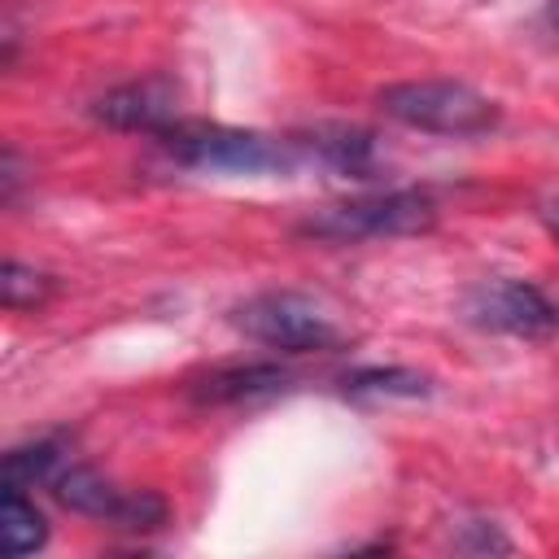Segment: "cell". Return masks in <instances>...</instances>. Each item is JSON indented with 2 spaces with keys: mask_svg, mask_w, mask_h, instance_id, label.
<instances>
[{
  "mask_svg": "<svg viewBox=\"0 0 559 559\" xmlns=\"http://www.w3.org/2000/svg\"><path fill=\"white\" fill-rule=\"evenodd\" d=\"M157 140L175 162L192 170H210V175H284L301 162L293 140H275V135L223 127V122H201V118H179Z\"/></svg>",
  "mask_w": 559,
  "mask_h": 559,
  "instance_id": "6da1fadb",
  "label": "cell"
},
{
  "mask_svg": "<svg viewBox=\"0 0 559 559\" xmlns=\"http://www.w3.org/2000/svg\"><path fill=\"white\" fill-rule=\"evenodd\" d=\"M376 109L411 131H428V135H450V140H467V135H485L502 122L498 100H489L485 92L454 83V79H406V83H389L376 92Z\"/></svg>",
  "mask_w": 559,
  "mask_h": 559,
  "instance_id": "7a4b0ae2",
  "label": "cell"
},
{
  "mask_svg": "<svg viewBox=\"0 0 559 559\" xmlns=\"http://www.w3.org/2000/svg\"><path fill=\"white\" fill-rule=\"evenodd\" d=\"M437 201L419 188H393V192H367L336 205H323L297 223L301 236L328 240V245H358V240H389V236H419L432 231Z\"/></svg>",
  "mask_w": 559,
  "mask_h": 559,
  "instance_id": "3957f363",
  "label": "cell"
},
{
  "mask_svg": "<svg viewBox=\"0 0 559 559\" xmlns=\"http://www.w3.org/2000/svg\"><path fill=\"white\" fill-rule=\"evenodd\" d=\"M48 489L66 511L100 520V524L122 528V533H157L170 520V507H166L162 493H153V489H118L109 476H100L87 463H66L48 480Z\"/></svg>",
  "mask_w": 559,
  "mask_h": 559,
  "instance_id": "277c9868",
  "label": "cell"
},
{
  "mask_svg": "<svg viewBox=\"0 0 559 559\" xmlns=\"http://www.w3.org/2000/svg\"><path fill=\"white\" fill-rule=\"evenodd\" d=\"M231 323L249 341L284 354H314L341 341L336 319L306 293H258L231 310Z\"/></svg>",
  "mask_w": 559,
  "mask_h": 559,
  "instance_id": "5b68a950",
  "label": "cell"
},
{
  "mask_svg": "<svg viewBox=\"0 0 559 559\" xmlns=\"http://www.w3.org/2000/svg\"><path fill=\"white\" fill-rule=\"evenodd\" d=\"M459 314L480 332L542 336L555 323V306L524 280H480L459 297Z\"/></svg>",
  "mask_w": 559,
  "mask_h": 559,
  "instance_id": "8992f818",
  "label": "cell"
},
{
  "mask_svg": "<svg viewBox=\"0 0 559 559\" xmlns=\"http://www.w3.org/2000/svg\"><path fill=\"white\" fill-rule=\"evenodd\" d=\"M92 118L114 131H140V135H166L179 122V83L166 74H148L122 87H109L92 100Z\"/></svg>",
  "mask_w": 559,
  "mask_h": 559,
  "instance_id": "52a82bcc",
  "label": "cell"
},
{
  "mask_svg": "<svg viewBox=\"0 0 559 559\" xmlns=\"http://www.w3.org/2000/svg\"><path fill=\"white\" fill-rule=\"evenodd\" d=\"M293 148L319 166H328L332 175L345 179H367L376 170V135L367 127L354 122H314L297 135H288Z\"/></svg>",
  "mask_w": 559,
  "mask_h": 559,
  "instance_id": "ba28073f",
  "label": "cell"
},
{
  "mask_svg": "<svg viewBox=\"0 0 559 559\" xmlns=\"http://www.w3.org/2000/svg\"><path fill=\"white\" fill-rule=\"evenodd\" d=\"M288 384L293 376L280 362H231V367H210L205 376L188 380V397L197 406H240V402L275 397Z\"/></svg>",
  "mask_w": 559,
  "mask_h": 559,
  "instance_id": "9c48e42d",
  "label": "cell"
},
{
  "mask_svg": "<svg viewBox=\"0 0 559 559\" xmlns=\"http://www.w3.org/2000/svg\"><path fill=\"white\" fill-rule=\"evenodd\" d=\"M0 528H4V555H13V559L35 555V550L48 542V520H44V511L22 493V485H4V515H0Z\"/></svg>",
  "mask_w": 559,
  "mask_h": 559,
  "instance_id": "30bf717a",
  "label": "cell"
},
{
  "mask_svg": "<svg viewBox=\"0 0 559 559\" xmlns=\"http://www.w3.org/2000/svg\"><path fill=\"white\" fill-rule=\"evenodd\" d=\"M341 384H345V397H428L432 393V380L411 367H362V371H349Z\"/></svg>",
  "mask_w": 559,
  "mask_h": 559,
  "instance_id": "8fae6325",
  "label": "cell"
},
{
  "mask_svg": "<svg viewBox=\"0 0 559 559\" xmlns=\"http://www.w3.org/2000/svg\"><path fill=\"white\" fill-rule=\"evenodd\" d=\"M66 467V445L61 441H31V445H13L4 454V485H48L57 472Z\"/></svg>",
  "mask_w": 559,
  "mask_h": 559,
  "instance_id": "7c38bea8",
  "label": "cell"
},
{
  "mask_svg": "<svg viewBox=\"0 0 559 559\" xmlns=\"http://www.w3.org/2000/svg\"><path fill=\"white\" fill-rule=\"evenodd\" d=\"M57 293V280L48 271H35L26 262H4V275H0V301L4 310H39L48 306V297Z\"/></svg>",
  "mask_w": 559,
  "mask_h": 559,
  "instance_id": "4fadbf2b",
  "label": "cell"
},
{
  "mask_svg": "<svg viewBox=\"0 0 559 559\" xmlns=\"http://www.w3.org/2000/svg\"><path fill=\"white\" fill-rule=\"evenodd\" d=\"M454 550H463V555H511L515 542L489 520H467L454 537Z\"/></svg>",
  "mask_w": 559,
  "mask_h": 559,
  "instance_id": "5bb4252c",
  "label": "cell"
},
{
  "mask_svg": "<svg viewBox=\"0 0 559 559\" xmlns=\"http://www.w3.org/2000/svg\"><path fill=\"white\" fill-rule=\"evenodd\" d=\"M17 183H22V166H17V148H4V166H0V201L9 205L17 197Z\"/></svg>",
  "mask_w": 559,
  "mask_h": 559,
  "instance_id": "9a60e30c",
  "label": "cell"
},
{
  "mask_svg": "<svg viewBox=\"0 0 559 559\" xmlns=\"http://www.w3.org/2000/svg\"><path fill=\"white\" fill-rule=\"evenodd\" d=\"M546 17H550V22L559 26V0H550V4H546Z\"/></svg>",
  "mask_w": 559,
  "mask_h": 559,
  "instance_id": "2e32d148",
  "label": "cell"
},
{
  "mask_svg": "<svg viewBox=\"0 0 559 559\" xmlns=\"http://www.w3.org/2000/svg\"><path fill=\"white\" fill-rule=\"evenodd\" d=\"M550 236H555V240H559V205H555V210H550Z\"/></svg>",
  "mask_w": 559,
  "mask_h": 559,
  "instance_id": "e0dca14e",
  "label": "cell"
}]
</instances>
